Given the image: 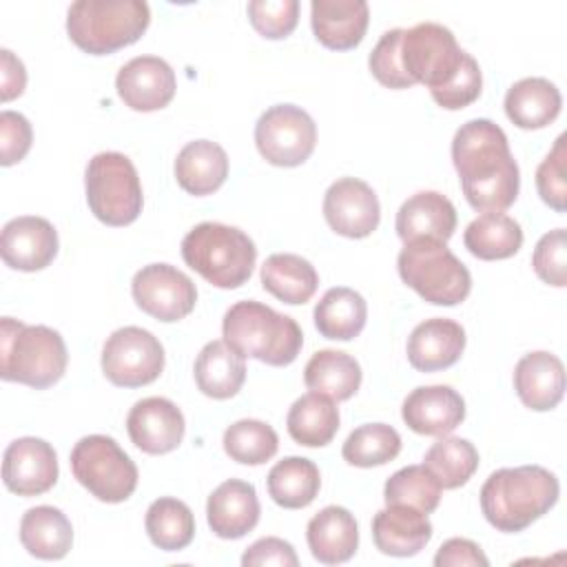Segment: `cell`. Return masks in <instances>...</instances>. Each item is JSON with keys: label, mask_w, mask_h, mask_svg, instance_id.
<instances>
[{"label": "cell", "mask_w": 567, "mask_h": 567, "mask_svg": "<svg viewBox=\"0 0 567 567\" xmlns=\"http://www.w3.org/2000/svg\"><path fill=\"white\" fill-rule=\"evenodd\" d=\"M452 162L463 195L474 210L503 213L516 202L520 188L518 164L505 131L492 120L478 117L461 124L452 140Z\"/></svg>", "instance_id": "1"}, {"label": "cell", "mask_w": 567, "mask_h": 567, "mask_svg": "<svg viewBox=\"0 0 567 567\" xmlns=\"http://www.w3.org/2000/svg\"><path fill=\"white\" fill-rule=\"evenodd\" d=\"M560 494L558 478L540 465L501 467L481 487V512L492 527L516 534L547 514Z\"/></svg>", "instance_id": "2"}, {"label": "cell", "mask_w": 567, "mask_h": 567, "mask_svg": "<svg viewBox=\"0 0 567 567\" xmlns=\"http://www.w3.org/2000/svg\"><path fill=\"white\" fill-rule=\"evenodd\" d=\"M221 334L241 357L275 368L290 365L303 346V332L292 317L252 299L237 301L226 310Z\"/></svg>", "instance_id": "3"}, {"label": "cell", "mask_w": 567, "mask_h": 567, "mask_svg": "<svg viewBox=\"0 0 567 567\" xmlns=\"http://www.w3.org/2000/svg\"><path fill=\"white\" fill-rule=\"evenodd\" d=\"M66 346L49 326H27L18 319L0 321V377L35 390L51 388L66 370Z\"/></svg>", "instance_id": "4"}, {"label": "cell", "mask_w": 567, "mask_h": 567, "mask_svg": "<svg viewBox=\"0 0 567 567\" xmlns=\"http://www.w3.org/2000/svg\"><path fill=\"white\" fill-rule=\"evenodd\" d=\"M182 257L186 266L208 284L230 290L250 279L257 248L252 239L235 226L202 221L182 239Z\"/></svg>", "instance_id": "5"}, {"label": "cell", "mask_w": 567, "mask_h": 567, "mask_svg": "<svg viewBox=\"0 0 567 567\" xmlns=\"http://www.w3.org/2000/svg\"><path fill=\"white\" fill-rule=\"evenodd\" d=\"M151 9L142 0H78L66 11L71 42L91 55H109L142 38Z\"/></svg>", "instance_id": "6"}, {"label": "cell", "mask_w": 567, "mask_h": 567, "mask_svg": "<svg viewBox=\"0 0 567 567\" xmlns=\"http://www.w3.org/2000/svg\"><path fill=\"white\" fill-rule=\"evenodd\" d=\"M396 268L403 284L434 306H456L472 290L470 270L439 239L408 241L399 252Z\"/></svg>", "instance_id": "7"}, {"label": "cell", "mask_w": 567, "mask_h": 567, "mask_svg": "<svg viewBox=\"0 0 567 567\" xmlns=\"http://www.w3.org/2000/svg\"><path fill=\"white\" fill-rule=\"evenodd\" d=\"M84 188L91 213L106 226H128L142 213L140 175L124 153L104 151L93 155L86 164Z\"/></svg>", "instance_id": "8"}, {"label": "cell", "mask_w": 567, "mask_h": 567, "mask_svg": "<svg viewBox=\"0 0 567 567\" xmlns=\"http://www.w3.org/2000/svg\"><path fill=\"white\" fill-rule=\"evenodd\" d=\"M71 472L102 503H122L137 487V467L106 434L82 436L71 450Z\"/></svg>", "instance_id": "9"}, {"label": "cell", "mask_w": 567, "mask_h": 567, "mask_svg": "<svg viewBox=\"0 0 567 567\" xmlns=\"http://www.w3.org/2000/svg\"><path fill=\"white\" fill-rule=\"evenodd\" d=\"M465 51L458 47L454 33L436 22H421L403 29L401 64L408 78L436 91L454 80L463 64Z\"/></svg>", "instance_id": "10"}, {"label": "cell", "mask_w": 567, "mask_h": 567, "mask_svg": "<svg viewBox=\"0 0 567 567\" xmlns=\"http://www.w3.org/2000/svg\"><path fill=\"white\" fill-rule=\"evenodd\" d=\"M255 144L259 155L272 166H301L317 144L315 120L301 106L275 104L259 115Z\"/></svg>", "instance_id": "11"}, {"label": "cell", "mask_w": 567, "mask_h": 567, "mask_svg": "<svg viewBox=\"0 0 567 567\" xmlns=\"http://www.w3.org/2000/svg\"><path fill=\"white\" fill-rule=\"evenodd\" d=\"M164 370V348L159 339L137 326L117 328L102 348V372L120 388H142L153 383Z\"/></svg>", "instance_id": "12"}, {"label": "cell", "mask_w": 567, "mask_h": 567, "mask_svg": "<svg viewBox=\"0 0 567 567\" xmlns=\"http://www.w3.org/2000/svg\"><path fill=\"white\" fill-rule=\"evenodd\" d=\"M131 292L146 315L171 323L188 317L197 301L193 279L171 264H148L131 281Z\"/></svg>", "instance_id": "13"}, {"label": "cell", "mask_w": 567, "mask_h": 567, "mask_svg": "<svg viewBox=\"0 0 567 567\" xmlns=\"http://www.w3.org/2000/svg\"><path fill=\"white\" fill-rule=\"evenodd\" d=\"M323 217L337 235L363 239L377 230L381 206L377 193L363 179L341 177L323 195Z\"/></svg>", "instance_id": "14"}, {"label": "cell", "mask_w": 567, "mask_h": 567, "mask_svg": "<svg viewBox=\"0 0 567 567\" xmlns=\"http://www.w3.org/2000/svg\"><path fill=\"white\" fill-rule=\"evenodd\" d=\"M58 454L38 436H22L7 445L2 456V481L18 496H38L58 483Z\"/></svg>", "instance_id": "15"}, {"label": "cell", "mask_w": 567, "mask_h": 567, "mask_svg": "<svg viewBox=\"0 0 567 567\" xmlns=\"http://www.w3.org/2000/svg\"><path fill=\"white\" fill-rule=\"evenodd\" d=\"M115 89L128 109L151 113L168 106L175 95L177 80L166 60L157 55H137L117 71Z\"/></svg>", "instance_id": "16"}, {"label": "cell", "mask_w": 567, "mask_h": 567, "mask_svg": "<svg viewBox=\"0 0 567 567\" xmlns=\"http://www.w3.org/2000/svg\"><path fill=\"white\" fill-rule=\"evenodd\" d=\"M2 261L22 272L47 268L58 255V233L53 224L38 215L13 217L4 224L0 237Z\"/></svg>", "instance_id": "17"}, {"label": "cell", "mask_w": 567, "mask_h": 567, "mask_svg": "<svg viewBox=\"0 0 567 567\" xmlns=\"http://www.w3.org/2000/svg\"><path fill=\"white\" fill-rule=\"evenodd\" d=\"M126 432L133 445L146 454L173 452L186 432L182 410L164 396L137 401L126 416Z\"/></svg>", "instance_id": "18"}, {"label": "cell", "mask_w": 567, "mask_h": 567, "mask_svg": "<svg viewBox=\"0 0 567 567\" xmlns=\"http://www.w3.org/2000/svg\"><path fill=\"white\" fill-rule=\"evenodd\" d=\"M405 425L423 436H445L465 419V401L450 385H421L401 408Z\"/></svg>", "instance_id": "19"}, {"label": "cell", "mask_w": 567, "mask_h": 567, "mask_svg": "<svg viewBox=\"0 0 567 567\" xmlns=\"http://www.w3.org/2000/svg\"><path fill=\"white\" fill-rule=\"evenodd\" d=\"M259 498L255 485L241 478H228L213 489L206 503L208 527L215 536L237 540L259 523Z\"/></svg>", "instance_id": "20"}, {"label": "cell", "mask_w": 567, "mask_h": 567, "mask_svg": "<svg viewBox=\"0 0 567 567\" xmlns=\"http://www.w3.org/2000/svg\"><path fill=\"white\" fill-rule=\"evenodd\" d=\"M465 350V330L454 319L421 321L408 337V361L419 372H439L454 365Z\"/></svg>", "instance_id": "21"}, {"label": "cell", "mask_w": 567, "mask_h": 567, "mask_svg": "<svg viewBox=\"0 0 567 567\" xmlns=\"http://www.w3.org/2000/svg\"><path fill=\"white\" fill-rule=\"evenodd\" d=\"M514 390L525 408L536 412L554 410L565 394L563 361L547 350L527 352L514 368Z\"/></svg>", "instance_id": "22"}, {"label": "cell", "mask_w": 567, "mask_h": 567, "mask_svg": "<svg viewBox=\"0 0 567 567\" xmlns=\"http://www.w3.org/2000/svg\"><path fill=\"white\" fill-rule=\"evenodd\" d=\"M370 9L363 0H312L310 24L315 38L332 51L354 49L368 29Z\"/></svg>", "instance_id": "23"}, {"label": "cell", "mask_w": 567, "mask_h": 567, "mask_svg": "<svg viewBox=\"0 0 567 567\" xmlns=\"http://www.w3.org/2000/svg\"><path fill=\"white\" fill-rule=\"evenodd\" d=\"M394 228L403 244L423 237L447 241L456 230V208L445 195L421 190L401 204Z\"/></svg>", "instance_id": "24"}, {"label": "cell", "mask_w": 567, "mask_h": 567, "mask_svg": "<svg viewBox=\"0 0 567 567\" xmlns=\"http://www.w3.org/2000/svg\"><path fill=\"white\" fill-rule=\"evenodd\" d=\"M432 538L427 514L408 505H388L372 518V540L385 556H414Z\"/></svg>", "instance_id": "25"}, {"label": "cell", "mask_w": 567, "mask_h": 567, "mask_svg": "<svg viewBox=\"0 0 567 567\" xmlns=\"http://www.w3.org/2000/svg\"><path fill=\"white\" fill-rule=\"evenodd\" d=\"M306 538L315 560L323 565H339L348 563L357 554L359 527L346 507L328 505L308 520Z\"/></svg>", "instance_id": "26"}, {"label": "cell", "mask_w": 567, "mask_h": 567, "mask_svg": "<svg viewBox=\"0 0 567 567\" xmlns=\"http://www.w3.org/2000/svg\"><path fill=\"white\" fill-rule=\"evenodd\" d=\"M563 106L560 91L547 78H523L505 93V113L512 124L536 131L551 124Z\"/></svg>", "instance_id": "27"}, {"label": "cell", "mask_w": 567, "mask_h": 567, "mask_svg": "<svg viewBox=\"0 0 567 567\" xmlns=\"http://www.w3.org/2000/svg\"><path fill=\"white\" fill-rule=\"evenodd\" d=\"M228 177V155L210 140L188 142L175 159V179L190 195H210Z\"/></svg>", "instance_id": "28"}, {"label": "cell", "mask_w": 567, "mask_h": 567, "mask_svg": "<svg viewBox=\"0 0 567 567\" xmlns=\"http://www.w3.org/2000/svg\"><path fill=\"white\" fill-rule=\"evenodd\" d=\"M246 357L226 341H208L195 359V383L210 399L235 396L246 381Z\"/></svg>", "instance_id": "29"}, {"label": "cell", "mask_w": 567, "mask_h": 567, "mask_svg": "<svg viewBox=\"0 0 567 567\" xmlns=\"http://www.w3.org/2000/svg\"><path fill=\"white\" fill-rule=\"evenodd\" d=\"M20 543L31 556L40 560H60L73 545L71 520L58 507H31L20 520Z\"/></svg>", "instance_id": "30"}, {"label": "cell", "mask_w": 567, "mask_h": 567, "mask_svg": "<svg viewBox=\"0 0 567 567\" xmlns=\"http://www.w3.org/2000/svg\"><path fill=\"white\" fill-rule=\"evenodd\" d=\"M261 286L284 303L299 306L312 299L319 286L315 266L301 255L275 252L261 266Z\"/></svg>", "instance_id": "31"}, {"label": "cell", "mask_w": 567, "mask_h": 567, "mask_svg": "<svg viewBox=\"0 0 567 567\" xmlns=\"http://www.w3.org/2000/svg\"><path fill=\"white\" fill-rule=\"evenodd\" d=\"M365 319V299L346 286L326 290V295L315 306V326L321 337L332 341H350L359 337Z\"/></svg>", "instance_id": "32"}, {"label": "cell", "mask_w": 567, "mask_h": 567, "mask_svg": "<svg viewBox=\"0 0 567 567\" xmlns=\"http://www.w3.org/2000/svg\"><path fill=\"white\" fill-rule=\"evenodd\" d=\"M339 408L334 401L319 392L299 396L286 416V427L292 441L306 447L328 445L339 430Z\"/></svg>", "instance_id": "33"}, {"label": "cell", "mask_w": 567, "mask_h": 567, "mask_svg": "<svg viewBox=\"0 0 567 567\" xmlns=\"http://www.w3.org/2000/svg\"><path fill=\"white\" fill-rule=\"evenodd\" d=\"M463 244L476 259H507L520 250L523 228L505 213H483L467 224Z\"/></svg>", "instance_id": "34"}, {"label": "cell", "mask_w": 567, "mask_h": 567, "mask_svg": "<svg viewBox=\"0 0 567 567\" xmlns=\"http://www.w3.org/2000/svg\"><path fill=\"white\" fill-rule=\"evenodd\" d=\"M303 381L312 392L332 401H348L361 385V365L348 352L319 350L306 363Z\"/></svg>", "instance_id": "35"}, {"label": "cell", "mask_w": 567, "mask_h": 567, "mask_svg": "<svg viewBox=\"0 0 567 567\" xmlns=\"http://www.w3.org/2000/svg\"><path fill=\"white\" fill-rule=\"evenodd\" d=\"M270 498L286 509L308 507L321 487L319 467L303 456H286L272 465L266 478Z\"/></svg>", "instance_id": "36"}, {"label": "cell", "mask_w": 567, "mask_h": 567, "mask_svg": "<svg viewBox=\"0 0 567 567\" xmlns=\"http://www.w3.org/2000/svg\"><path fill=\"white\" fill-rule=\"evenodd\" d=\"M151 543L164 551H179L195 536V516L190 507L173 496H162L151 503L144 518Z\"/></svg>", "instance_id": "37"}, {"label": "cell", "mask_w": 567, "mask_h": 567, "mask_svg": "<svg viewBox=\"0 0 567 567\" xmlns=\"http://www.w3.org/2000/svg\"><path fill=\"white\" fill-rule=\"evenodd\" d=\"M423 465L432 472L441 489H456L474 476L478 467V452L467 439L445 434L430 445L423 456Z\"/></svg>", "instance_id": "38"}, {"label": "cell", "mask_w": 567, "mask_h": 567, "mask_svg": "<svg viewBox=\"0 0 567 567\" xmlns=\"http://www.w3.org/2000/svg\"><path fill=\"white\" fill-rule=\"evenodd\" d=\"M401 452V436L388 423H365L352 430L341 447L346 463L354 467L385 465Z\"/></svg>", "instance_id": "39"}, {"label": "cell", "mask_w": 567, "mask_h": 567, "mask_svg": "<svg viewBox=\"0 0 567 567\" xmlns=\"http://www.w3.org/2000/svg\"><path fill=\"white\" fill-rule=\"evenodd\" d=\"M224 452L241 465H261L277 454V432L257 419H241L226 427Z\"/></svg>", "instance_id": "40"}, {"label": "cell", "mask_w": 567, "mask_h": 567, "mask_svg": "<svg viewBox=\"0 0 567 567\" xmlns=\"http://www.w3.org/2000/svg\"><path fill=\"white\" fill-rule=\"evenodd\" d=\"M383 498L385 505H408L430 514L439 507L441 485L425 465H408L385 481Z\"/></svg>", "instance_id": "41"}, {"label": "cell", "mask_w": 567, "mask_h": 567, "mask_svg": "<svg viewBox=\"0 0 567 567\" xmlns=\"http://www.w3.org/2000/svg\"><path fill=\"white\" fill-rule=\"evenodd\" d=\"M246 11L252 29L268 40L288 38L299 22L297 0H252Z\"/></svg>", "instance_id": "42"}, {"label": "cell", "mask_w": 567, "mask_h": 567, "mask_svg": "<svg viewBox=\"0 0 567 567\" xmlns=\"http://www.w3.org/2000/svg\"><path fill=\"white\" fill-rule=\"evenodd\" d=\"M401 38L403 29L385 31L368 58L372 75L388 89H408L414 84L401 64Z\"/></svg>", "instance_id": "43"}, {"label": "cell", "mask_w": 567, "mask_h": 567, "mask_svg": "<svg viewBox=\"0 0 567 567\" xmlns=\"http://www.w3.org/2000/svg\"><path fill=\"white\" fill-rule=\"evenodd\" d=\"M567 235L565 228H554L545 233L532 255L534 272L549 286H567Z\"/></svg>", "instance_id": "44"}, {"label": "cell", "mask_w": 567, "mask_h": 567, "mask_svg": "<svg viewBox=\"0 0 567 567\" xmlns=\"http://www.w3.org/2000/svg\"><path fill=\"white\" fill-rule=\"evenodd\" d=\"M565 135H558L554 148L536 168V188L540 199L556 213H565L567 184H565Z\"/></svg>", "instance_id": "45"}, {"label": "cell", "mask_w": 567, "mask_h": 567, "mask_svg": "<svg viewBox=\"0 0 567 567\" xmlns=\"http://www.w3.org/2000/svg\"><path fill=\"white\" fill-rule=\"evenodd\" d=\"M481 89H483V75L478 69V62L470 53H465L463 64H461L458 73L454 75V80L436 91H430V93L439 106H443L447 111H458V109L470 106L474 100H478Z\"/></svg>", "instance_id": "46"}, {"label": "cell", "mask_w": 567, "mask_h": 567, "mask_svg": "<svg viewBox=\"0 0 567 567\" xmlns=\"http://www.w3.org/2000/svg\"><path fill=\"white\" fill-rule=\"evenodd\" d=\"M33 131L29 120L22 113L16 111H2L0 113V164L13 166L31 148Z\"/></svg>", "instance_id": "47"}, {"label": "cell", "mask_w": 567, "mask_h": 567, "mask_svg": "<svg viewBox=\"0 0 567 567\" xmlns=\"http://www.w3.org/2000/svg\"><path fill=\"white\" fill-rule=\"evenodd\" d=\"M244 567H257V565H279V567H297L299 558L295 554V547L277 536H266L255 540L241 556Z\"/></svg>", "instance_id": "48"}, {"label": "cell", "mask_w": 567, "mask_h": 567, "mask_svg": "<svg viewBox=\"0 0 567 567\" xmlns=\"http://www.w3.org/2000/svg\"><path fill=\"white\" fill-rule=\"evenodd\" d=\"M434 565L436 567H487L489 560L474 540L450 538L439 547L434 556Z\"/></svg>", "instance_id": "49"}, {"label": "cell", "mask_w": 567, "mask_h": 567, "mask_svg": "<svg viewBox=\"0 0 567 567\" xmlns=\"http://www.w3.org/2000/svg\"><path fill=\"white\" fill-rule=\"evenodd\" d=\"M0 75H2V102H9L18 95H22L24 86H27V71L24 64L20 62V58H16L9 49L0 51Z\"/></svg>", "instance_id": "50"}]
</instances>
